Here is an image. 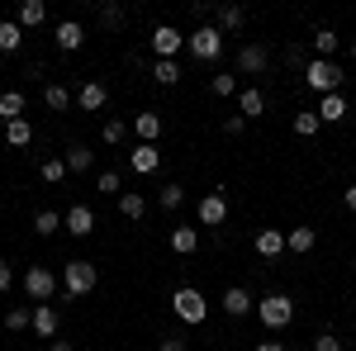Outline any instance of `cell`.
Here are the masks:
<instances>
[{"mask_svg":"<svg viewBox=\"0 0 356 351\" xmlns=\"http://www.w3.org/2000/svg\"><path fill=\"white\" fill-rule=\"evenodd\" d=\"M171 313H176L181 323L200 327L204 318H209V304H204V295H200L195 285H181V290H171Z\"/></svg>","mask_w":356,"mask_h":351,"instance_id":"cell-1","label":"cell"},{"mask_svg":"<svg viewBox=\"0 0 356 351\" xmlns=\"http://www.w3.org/2000/svg\"><path fill=\"white\" fill-rule=\"evenodd\" d=\"M304 85L323 100V95H337V85H342V67L337 62H323V57H314L309 67H304Z\"/></svg>","mask_w":356,"mask_h":351,"instance_id":"cell-2","label":"cell"},{"mask_svg":"<svg viewBox=\"0 0 356 351\" xmlns=\"http://www.w3.org/2000/svg\"><path fill=\"white\" fill-rule=\"evenodd\" d=\"M257 318H261V327H266V332L290 327V318H295V299H290V295H266V299H257Z\"/></svg>","mask_w":356,"mask_h":351,"instance_id":"cell-3","label":"cell"},{"mask_svg":"<svg viewBox=\"0 0 356 351\" xmlns=\"http://www.w3.org/2000/svg\"><path fill=\"white\" fill-rule=\"evenodd\" d=\"M186 48H191L195 62H214V57L223 53V33H219V24H195L191 33H186Z\"/></svg>","mask_w":356,"mask_h":351,"instance_id":"cell-4","label":"cell"},{"mask_svg":"<svg viewBox=\"0 0 356 351\" xmlns=\"http://www.w3.org/2000/svg\"><path fill=\"white\" fill-rule=\"evenodd\" d=\"M62 285H67V295H72V299H86L95 285H100V270L76 256V261H67V266H62Z\"/></svg>","mask_w":356,"mask_h":351,"instance_id":"cell-5","label":"cell"},{"mask_svg":"<svg viewBox=\"0 0 356 351\" xmlns=\"http://www.w3.org/2000/svg\"><path fill=\"white\" fill-rule=\"evenodd\" d=\"M24 295L33 299V304H53V295H57L53 266H29L24 270Z\"/></svg>","mask_w":356,"mask_h":351,"instance_id":"cell-6","label":"cell"},{"mask_svg":"<svg viewBox=\"0 0 356 351\" xmlns=\"http://www.w3.org/2000/svg\"><path fill=\"white\" fill-rule=\"evenodd\" d=\"M195 218H200V228H219L223 218H228V195H223V190H209V195L195 204Z\"/></svg>","mask_w":356,"mask_h":351,"instance_id":"cell-7","label":"cell"},{"mask_svg":"<svg viewBox=\"0 0 356 351\" xmlns=\"http://www.w3.org/2000/svg\"><path fill=\"white\" fill-rule=\"evenodd\" d=\"M186 48V33L171 24H157L152 28V53H157V62H176V53Z\"/></svg>","mask_w":356,"mask_h":351,"instance_id":"cell-8","label":"cell"},{"mask_svg":"<svg viewBox=\"0 0 356 351\" xmlns=\"http://www.w3.org/2000/svg\"><path fill=\"white\" fill-rule=\"evenodd\" d=\"M62 223H67V233H72V238H90V233L100 228V218L90 214V204H72V209L62 214Z\"/></svg>","mask_w":356,"mask_h":351,"instance_id":"cell-9","label":"cell"},{"mask_svg":"<svg viewBox=\"0 0 356 351\" xmlns=\"http://www.w3.org/2000/svg\"><path fill=\"white\" fill-rule=\"evenodd\" d=\"M266 67H271V53H266V43H247L243 53H238V76H261V72H266Z\"/></svg>","mask_w":356,"mask_h":351,"instance_id":"cell-10","label":"cell"},{"mask_svg":"<svg viewBox=\"0 0 356 351\" xmlns=\"http://www.w3.org/2000/svg\"><path fill=\"white\" fill-rule=\"evenodd\" d=\"M162 166V152H157V142H138L134 152H129V171H138V176H152Z\"/></svg>","mask_w":356,"mask_h":351,"instance_id":"cell-11","label":"cell"},{"mask_svg":"<svg viewBox=\"0 0 356 351\" xmlns=\"http://www.w3.org/2000/svg\"><path fill=\"white\" fill-rule=\"evenodd\" d=\"M57 327H62V318H57L53 304H33V337H43V342H53Z\"/></svg>","mask_w":356,"mask_h":351,"instance_id":"cell-12","label":"cell"},{"mask_svg":"<svg viewBox=\"0 0 356 351\" xmlns=\"http://www.w3.org/2000/svg\"><path fill=\"white\" fill-rule=\"evenodd\" d=\"M53 43L62 48V53H76V48L86 43V28L76 24V19H62V24L53 28Z\"/></svg>","mask_w":356,"mask_h":351,"instance_id":"cell-13","label":"cell"},{"mask_svg":"<svg viewBox=\"0 0 356 351\" xmlns=\"http://www.w3.org/2000/svg\"><path fill=\"white\" fill-rule=\"evenodd\" d=\"M162 129H166V119L157 114V109H143V114H134V133L143 138V142H157V138H162Z\"/></svg>","mask_w":356,"mask_h":351,"instance_id":"cell-14","label":"cell"},{"mask_svg":"<svg viewBox=\"0 0 356 351\" xmlns=\"http://www.w3.org/2000/svg\"><path fill=\"white\" fill-rule=\"evenodd\" d=\"M105 100H110V90H105V81H86L81 90H76V105H81L86 114H100V109H105Z\"/></svg>","mask_w":356,"mask_h":351,"instance_id":"cell-15","label":"cell"},{"mask_svg":"<svg viewBox=\"0 0 356 351\" xmlns=\"http://www.w3.org/2000/svg\"><path fill=\"white\" fill-rule=\"evenodd\" d=\"M252 309H257V299L247 295L243 285H233V290H223V313H228V318H243V313H252Z\"/></svg>","mask_w":356,"mask_h":351,"instance_id":"cell-16","label":"cell"},{"mask_svg":"<svg viewBox=\"0 0 356 351\" xmlns=\"http://www.w3.org/2000/svg\"><path fill=\"white\" fill-rule=\"evenodd\" d=\"M347 114H352V105H347V95H342V90L318 100V119H323V124H342Z\"/></svg>","mask_w":356,"mask_h":351,"instance_id":"cell-17","label":"cell"},{"mask_svg":"<svg viewBox=\"0 0 356 351\" xmlns=\"http://www.w3.org/2000/svg\"><path fill=\"white\" fill-rule=\"evenodd\" d=\"M166 243H171L176 256H191L195 247H200V228H186V223H181V228H171V238H166Z\"/></svg>","mask_w":356,"mask_h":351,"instance_id":"cell-18","label":"cell"},{"mask_svg":"<svg viewBox=\"0 0 356 351\" xmlns=\"http://www.w3.org/2000/svg\"><path fill=\"white\" fill-rule=\"evenodd\" d=\"M280 252H285V233H280V228H261V233H257V256L271 261V256H280Z\"/></svg>","mask_w":356,"mask_h":351,"instance_id":"cell-19","label":"cell"},{"mask_svg":"<svg viewBox=\"0 0 356 351\" xmlns=\"http://www.w3.org/2000/svg\"><path fill=\"white\" fill-rule=\"evenodd\" d=\"M214 19H219V33H238V28L247 24V10H243V5H219Z\"/></svg>","mask_w":356,"mask_h":351,"instance_id":"cell-20","label":"cell"},{"mask_svg":"<svg viewBox=\"0 0 356 351\" xmlns=\"http://www.w3.org/2000/svg\"><path fill=\"white\" fill-rule=\"evenodd\" d=\"M337 33L332 28H314V38H309V48H314V57H323V62H332V53H337Z\"/></svg>","mask_w":356,"mask_h":351,"instance_id":"cell-21","label":"cell"},{"mask_svg":"<svg viewBox=\"0 0 356 351\" xmlns=\"http://www.w3.org/2000/svg\"><path fill=\"white\" fill-rule=\"evenodd\" d=\"M238 100H243V109H238L243 119H257V114H266V95H261L257 85H243V90H238Z\"/></svg>","mask_w":356,"mask_h":351,"instance_id":"cell-22","label":"cell"},{"mask_svg":"<svg viewBox=\"0 0 356 351\" xmlns=\"http://www.w3.org/2000/svg\"><path fill=\"white\" fill-rule=\"evenodd\" d=\"M72 100H76V95H72V90H67V85H43V105L53 109V114H67V109H72Z\"/></svg>","mask_w":356,"mask_h":351,"instance_id":"cell-23","label":"cell"},{"mask_svg":"<svg viewBox=\"0 0 356 351\" xmlns=\"http://www.w3.org/2000/svg\"><path fill=\"white\" fill-rule=\"evenodd\" d=\"M314 247H318V233H314V228H290V233H285V252H314Z\"/></svg>","mask_w":356,"mask_h":351,"instance_id":"cell-24","label":"cell"},{"mask_svg":"<svg viewBox=\"0 0 356 351\" xmlns=\"http://www.w3.org/2000/svg\"><path fill=\"white\" fill-rule=\"evenodd\" d=\"M24 95H19V90H0V119H5V124H15V119H24Z\"/></svg>","mask_w":356,"mask_h":351,"instance_id":"cell-25","label":"cell"},{"mask_svg":"<svg viewBox=\"0 0 356 351\" xmlns=\"http://www.w3.org/2000/svg\"><path fill=\"white\" fill-rule=\"evenodd\" d=\"M43 19H48V5H43V0H24L19 15H15V24H19V28H33V24H43Z\"/></svg>","mask_w":356,"mask_h":351,"instance_id":"cell-26","label":"cell"},{"mask_svg":"<svg viewBox=\"0 0 356 351\" xmlns=\"http://www.w3.org/2000/svg\"><path fill=\"white\" fill-rule=\"evenodd\" d=\"M119 214L129 218V223H138V218L147 214V199H143L138 190H124V195H119Z\"/></svg>","mask_w":356,"mask_h":351,"instance_id":"cell-27","label":"cell"},{"mask_svg":"<svg viewBox=\"0 0 356 351\" xmlns=\"http://www.w3.org/2000/svg\"><path fill=\"white\" fill-rule=\"evenodd\" d=\"M90 157H95V152H90L86 142H72V147H67V171H72V176H86V171H90Z\"/></svg>","mask_w":356,"mask_h":351,"instance_id":"cell-28","label":"cell"},{"mask_svg":"<svg viewBox=\"0 0 356 351\" xmlns=\"http://www.w3.org/2000/svg\"><path fill=\"white\" fill-rule=\"evenodd\" d=\"M57 228H67L57 209H38V214H33V233H38V238H53Z\"/></svg>","mask_w":356,"mask_h":351,"instance_id":"cell-29","label":"cell"},{"mask_svg":"<svg viewBox=\"0 0 356 351\" xmlns=\"http://www.w3.org/2000/svg\"><path fill=\"white\" fill-rule=\"evenodd\" d=\"M19 43H24V28L15 19H0V53H19Z\"/></svg>","mask_w":356,"mask_h":351,"instance_id":"cell-30","label":"cell"},{"mask_svg":"<svg viewBox=\"0 0 356 351\" xmlns=\"http://www.w3.org/2000/svg\"><path fill=\"white\" fill-rule=\"evenodd\" d=\"M5 142H10V147H29V142H33V124H29V119L5 124Z\"/></svg>","mask_w":356,"mask_h":351,"instance_id":"cell-31","label":"cell"},{"mask_svg":"<svg viewBox=\"0 0 356 351\" xmlns=\"http://www.w3.org/2000/svg\"><path fill=\"white\" fill-rule=\"evenodd\" d=\"M318 129H323L318 109H300V114H295V133L300 138H318Z\"/></svg>","mask_w":356,"mask_h":351,"instance_id":"cell-32","label":"cell"},{"mask_svg":"<svg viewBox=\"0 0 356 351\" xmlns=\"http://www.w3.org/2000/svg\"><path fill=\"white\" fill-rule=\"evenodd\" d=\"M181 76H186L181 62H152V81H157V85H176Z\"/></svg>","mask_w":356,"mask_h":351,"instance_id":"cell-33","label":"cell"},{"mask_svg":"<svg viewBox=\"0 0 356 351\" xmlns=\"http://www.w3.org/2000/svg\"><path fill=\"white\" fill-rule=\"evenodd\" d=\"M5 327H10V332H29V327H33V309H24V304H15V309L5 313Z\"/></svg>","mask_w":356,"mask_h":351,"instance_id":"cell-34","label":"cell"},{"mask_svg":"<svg viewBox=\"0 0 356 351\" xmlns=\"http://www.w3.org/2000/svg\"><path fill=\"white\" fill-rule=\"evenodd\" d=\"M129 138V119H105V129H100V142H110V147H119Z\"/></svg>","mask_w":356,"mask_h":351,"instance_id":"cell-35","label":"cell"},{"mask_svg":"<svg viewBox=\"0 0 356 351\" xmlns=\"http://www.w3.org/2000/svg\"><path fill=\"white\" fill-rule=\"evenodd\" d=\"M38 176H43V181H48V186H57V181H62V176H72V171H67V157H48V162L38 166Z\"/></svg>","mask_w":356,"mask_h":351,"instance_id":"cell-36","label":"cell"},{"mask_svg":"<svg viewBox=\"0 0 356 351\" xmlns=\"http://www.w3.org/2000/svg\"><path fill=\"white\" fill-rule=\"evenodd\" d=\"M100 24L105 28H124L129 24V10H124V5H100Z\"/></svg>","mask_w":356,"mask_h":351,"instance_id":"cell-37","label":"cell"},{"mask_svg":"<svg viewBox=\"0 0 356 351\" xmlns=\"http://www.w3.org/2000/svg\"><path fill=\"white\" fill-rule=\"evenodd\" d=\"M95 190H100V195H114V199H119V195H124V176H119V171H100Z\"/></svg>","mask_w":356,"mask_h":351,"instance_id":"cell-38","label":"cell"},{"mask_svg":"<svg viewBox=\"0 0 356 351\" xmlns=\"http://www.w3.org/2000/svg\"><path fill=\"white\" fill-rule=\"evenodd\" d=\"M157 204H162L166 214H176V209H181V204H186V190H181V186H166L162 195H157Z\"/></svg>","mask_w":356,"mask_h":351,"instance_id":"cell-39","label":"cell"},{"mask_svg":"<svg viewBox=\"0 0 356 351\" xmlns=\"http://www.w3.org/2000/svg\"><path fill=\"white\" fill-rule=\"evenodd\" d=\"M209 90H214V95H238V72H219V76L209 81Z\"/></svg>","mask_w":356,"mask_h":351,"instance_id":"cell-40","label":"cell"},{"mask_svg":"<svg viewBox=\"0 0 356 351\" xmlns=\"http://www.w3.org/2000/svg\"><path fill=\"white\" fill-rule=\"evenodd\" d=\"M243 129H247V119H243V114H228V119H223V133H228V138H238Z\"/></svg>","mask_w":356,"mask_h":351,"instance_id":"cell-41","label":"cell"},{"mask_svg":"<svg viewBox=\"0 0 356 351\" xmlns=\"http://www.w3.org/2000/svg\"><path fill=\"white\" fill-rule=\"evenodd\" d=\"M314 351H342V342H337V337H332V332H323V337H318V342H314Z\"/></svg>","mask_w":356,"mask_h":351,"instance_id":"cell-42","label":"cell"},{"mask_svg":"<svg viewBox=\"0 0 356 351\" xmlns=\"http://www.w3.org/2000/svg\"><path fill=\"white\" fill-rule=\"evenodd\" d=\"M10 285H15V266H10V261H0V295H5Z\"/></svg>","mask_w":356,"mask_h":351,"instance_id":"cell-43","label":"cell"},{"mask_svg":"<svg viewBox=\"0 0 356 351\" xmlns=\"http://www.w3.org/2000/svg\"><path fill=\"white\" fill-rule=\"evenodd\" d=\"M162 351H186V337H176V332H166V337H162Z\"/></svg>","mask_w":356,"mask_h":351,"instance_id":"cell-44","label":"cell"},{"mask_svg":"<svg viewBox=\"0 0 356 351\" xmlns=\"http://www.w3.org/2000/svg\"><path fill=\"white\" fill-rule=\"evenodd\" d=\"M285 62H290V67H300V72L309 67V57H304V48H290V53H285Z\"/></svg>","mask_w":356,"mask_h":351,"instance_id":"cell-45","label":"cell"},{"mask_svg":"<svg viewBox=\"0 0 356 351\" xmlns=\"http://www.w3.org/2000/svg\"><path fill=\"white\" fill-rule=\"evenodd\" d=\"M191 15L200 19V24H209V15H214V5H191Z\"/></svg>","mask_w":356,"mask_h":351,"instance_id":"cell-46","label":"cell"},{"mask_svg":"<svg viewBox=\"0 0 356 351\" xmlns=\"http://www.w3.org/2000/svg\"><path fill=\"white\" fill-rule=\"evenodd\" d=\"M342 204H347V209L356 214V186H347V190H342Z\"/></svg>","mask_w":356,"mask_h":351,"instance_id":"cell-47","label":"cell"},{"mask_svg":"<svg viewBox=\"0 0 356 351\" xmlns=\"http://www.w3.org/2000/svg\"><path fill=\"white\" fill-rule=\"evenodd\" d=\"M43 351H72V342H62V337H53V342H48Z\"/></svg>","mask_w":356,"mask_h":351,"instance_id":"cell-48","label":"cell"},{"mask_svg":"<svg viewBox=\"0 0 356 351\" xmlns=\"http://www.w3.org/2000/svg\"><path fill=\"white\" fill-rule=\"evenodd\" d=\"M257 351H285V342H257Z\"/></svg>","mask_w":356,"mask_h":351,"instance_id":"cell-49","label":"cell"},{"mask_svg":"<svg viewBox=\"0 0 356 351\" xmlns=\"http://www.w3.org/2000/svg\"><path fill=\"white\" fill-rule=\"evenodd\" d=\"M352 62H356V38H352Z\"/></svg>","mask_w":356,"mask_h":351,"instance_id":"cell-50","label":"cell"}]
</instances>
